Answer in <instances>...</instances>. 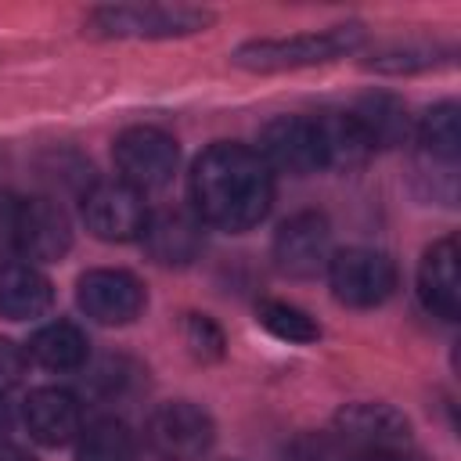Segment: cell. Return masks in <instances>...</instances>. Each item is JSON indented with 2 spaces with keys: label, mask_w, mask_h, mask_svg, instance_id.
<instances>
[{
  "label": "cell",
  "mask_w": 461,
  "mask_h": 461,
  "mask_svg": "<svg viewBox=\"0 0 461 461\" xmlns=\"http://www.w3.org/2000/svg\"><path fill=\"white\" fill-rule=\"evenodd\" d=\"M191 202L202 223L241 234L270 212L274 173L252 148L220 140L194 158Z\"/></svg>",
  "instance_id": "obj_1"
},
{
  "label": "cell",
  "mask_w": 461,
  "mask_h": 461,
  "mask_svg": "<svg viewBox=\"0 0 461 461\" xmlns=\"http://www.w3.org/2000/svg\"><path fill=\"white\" fill-rule=\"evenodd\" d=\"M364 40V29L357 22L331 25L324 32H295L285 40H249L234 50V65L249 72H285V68H306L335 61L349 50H357Z\"/></svg>",
  "instance_id": "obj_2"
},
{
  "label": "cell",
  "mask_w": 461,
  "mask_h": 461,
  "mask_svg": "<svg viewBox=\"0 0 461 461\" xmlns=\"http://www.w3.org/2000/svg\"><path fill=\"white\" fill-rule=\"evenodd\" d=\"M212 22L202 7L184 4H115L97 7L90 14L94 32L115 36V40H169V36H191Z\"/></svg>",
  "instance_id": "obj_3"
},
{
  "label": "cell",
  "mask_w": 461,
  "mask_h": 461,
  "mask_svg": "<svg viewBox=\"0 0 461 461\" xmlns=\"http://www.w3.org/2000/svg\"><path fill=\"white\" fill-rule=\"evenodd\" d=\"M112 158H115L119 180L144 194V191L166 187L173 180L176 162H180V148L158 126H130L115 137Z\"/></svg>",
  "instance_id": "obj_4"
},
{
  "label": "cell",
  "mask_w": 461,
  "mask_h": 461,
  "mask_svg": "<svg viewBox=\"0 0 461 461\" xmlns=\"http://www.w3.org/2000/svg\"><path fill=\"white\" fill-rule=\"evenodd\" d=\"M328 281L339 303L367 310L378 306L393 295L396 288V263L378 252V249H364V245H349L331 252L328 259Z\"/></svg>",
  "instance_id": "obj_5"
},
{
  "label": "cell",
  "mask_w": 461,
  "mask_h": 461,
  "mask_svg": "<svg viewBox=\"0 0 461 461\" xmlns=\"http://www.w3.org/2000/svg\"><path fill=\"white\" fill-rule=\"evenodd\" d=\"M144 439L158 461H198L212 447L216 425L198 403L169 400L151 411Z\"/></svg>",
  "instance_id": "obj_6"
},
{
  "label": "cell",
  "mask_w": 461,
  "mask_h": 461,
  "mask_svg": "<svg viewBox=\"0 0 461 461\" xmlns=\"http://www.w3.org/2000/svg\"><path fill=\"white\" fill-rule=\"evenodd\" d=\"M144 194L122 180H101L83 194V220L86 230L101 241H130L144 234L148 223Z\"/></svg>",
  "instance_id": "obj_7"
},
{
  "label": "cell",
  "mask_w": 461,
  "mask_h": 461,
  "mask_svg": "<svg viewBox=\"0 0 461 461\" xmlns=\"http://www.w3.org/2000/svg\"><path fill=\"white\" fill-rule=\"evenodd\" d=\"M331 223L324 212H295L274 234V263L288 277H313L328 270Z\"/></svg>",
  "instance_id": "obj_8"
},
{
  "label": "cell",
  "mask_w": 461,
  "mask_h": 461,
  "mask_svg": "<svg viewBox=\"0 0 461 461\" xmlns=\"http://www.w3.org/2000/svg\"><path fill=\"white\" fill-rule=\"evenodd\" d=\"M335 439L353 447L357 454H364V450H407L411 447V421L389 403L360 400V403H346L335 414Z\"/></svg>",
  "instance_id": "obj_9"
},
{
  "label": "cell",
  "mask_w": 461,
  "mask_h": 461,
  "mask_svg": "<svg viewBox=\"0 0 461 461\" xmlns=\"http://www.w3.org/2000/svg\"><path fill=\"white\" fill-rule=\"evenodd\" d=\"M76 299L79 310L97 324H130L144 310V285L126 270L97 267L76 281Z\"/></svg>",
  "instance_id": "obj_10"
},
{
  "label": "cell",
  "mask_w": 461,
  "mask_h": 461,
  "mask_svg": "<svg viewBox=\"0 0 461 461\" xmlns=\"http://www.w3.org/2000/svg\"><path fill=\"white\" fill-rule=\"evenodd\" d=\"M267 169L274 173H288V176H306L313 169H321V155H317V133H313V119L306 115H277L259 130V151H256Z\"/></svg>",
  "instance_id": "obj_11"
},
{
  "label": "cell",
  "mask_w": 461,
  "mask_h": 461,
  "mask_svg": "<svg viewBox=\"0 0 461 461\" xmlns=\"http://www.w3.org/2000/svg\"><path fill=\"white\" fill-rule=\"evenodd\" d=\"M72 245L68 216L50 198H22L18 205V230H14V256L50 263L61 259Z\"/></svg>",
  "instance_id": "obj_12"
},
{
  "label": "cell",
  "mask_w": 461,
  "mask_h": 461,
  "mask_svg": "<svg viewBox=\"0 0 461 461\" xmlns=\"http://www.w3.org/2000/svg\"><path fill=\"white\" fill-rule=\"evenodd\" d=\"M144 249L162 267H187L205 249V223L187 209H162L144 223Z\"/></svg>",
  "instance_id": "obj_13"
},
{
  "label": "cell",
  "mask_w": 461,
  "mask_h": 461,
  "mask_svg": "<svg viewBox=\"0 0 461 461\" xmlns=\"http://www.w3.org/2000/svg\"><path fill=\"white\" fill-rule=\"evenodd\" d=\"M22 418H25L29 436L40 439L43 447H65V443H72L83 432L79 400L68 389H54V385L32 389L25 396Z\"/></svg>",
  "instance_id": "obj_14"
},
{
  "label": "cell",
  "mask_w": 461,
  "mask_h": 461,
  "mask_svg": "<svg viewBox=\"0 0 461 461\" xmlns=\"http://www.w3.org/2000/svg\"><path fill=\"white\" fill-rule=\"evenodd\" d=\"M418 295L425 310L443 321H457L461 310V281H457V245L454 238H439L425 249L418 267Z\"/></svg>",
  "instance_id": "obj_15"
},
{
  "label": "cell",
  "mask_w": 461,
  "mask_h": 461,
  "mask_svg": "<svg viewBox=\"0 0 461 461\" xmlns=\"http://www.w3.org/2000/svg\"><path fill=\"white\" fill-rule=\"evenodd\" d=\"M313 133H317V155H321V169H360L371 158V140L360 130V122L349 112H321L313 119Z\"/></svg>",
  "instance_id": "obj_16"
},
{
  "label": "cell",
  "mask_w": 461,
  "mask_h": 461,
  "mask_svg": "<svg viewBox=\"0 0 461 461\" xmlns=\"http://www.w3.org/2000/svg\"><path fill=\"white\" fill-rule=\"evenodd\" d=\"M54 303L50 281L32 263H7L0 267V317L7 321H32L43 317Z\"/></svg>",
  "instance_id": "obj_17"
},
{
  "label": "cell",
  "mask_w": 461,
  "mask_h": 461,
  "mask_svg": "<svg viewBox=\"0 0 461 461\" xmlns=\"http://www.w3.org/2000/svg\"><path fill=\"white\" fill-rule=\"evenodd\" d=\"M360 130L367 133L371 148H396L407 140L411 133V119H407V108L400 97L393 94H364L357 101V108L349 112Z\"/></svg>",
  "instance_id": "obj_18"
},
{
  "label": "cell",
  "mask_w": 461,
  "mask_h": 461,
  "mask_svg": "<svg viewBox=\"0 0 461 461\" xmlns=\"http://www.w3.org/2000/svg\"><path fill=\"white\" fill-rule=\"evenodd\" d=\"M29 357L47 371H79L86 364V357H90V342L76 324L54 321V324H43L32 335Z\"/></svg>",
  "instance_id": "obj_19"
},
{
  "label": "cell",
  "mask_w": 461,
  "mask_h": 461,
  "mask_svg": "<svg viewBox=\"0 0 461 461\" xmlns=\"http://www.w3.org/2000/svg\"><path fill=\"white\" fill-rule=\"evenodd\" d=\"M76 439V461H137V439L115 418L94 421Z\"/></svg>",
  "instance_id": "obj_20"
},
{
  "label": "cell",
  "mask_w": 461,
  "mask_h": 461,
  "mask_svg": "<svg viewBox=\"0 0 461 461\" xmlns=\"http://www.w3.org/2000/svg\"><path fill=\"white\" fill-rule=\"evenodd\" d=\"M256 317H259V324H263L270 335H277V339H285V342H317V339H321V324H317L306 310H299V306H292V303L263 299V303L256 306Z\"/></svg>",
  "instance_id": "obj_21"
},
{
  "label": "cell",
  "mask_w": 461,
  "mask_h": 461,
  "mask_svg": "<svg viewBox=\"0 0 461 461\" xmlns=\"http://www.w3.org/2000/svg\"><path fill=\"white\" fill-rule=\"evenodd\" d=\"M418 137L425 144V151L439 162H454L457 158V148H461V130H457V104L454 101H443L436 108L425 112L421 126H418Z\"/></svg>",
  "instance_id": "obj_22"
},
{
  "label": "cell",
  "mask_w": 461,
  "mask_h": 461,
  "mask_svg": "<svg viewBox=\"0 0 461 461\" xmlns=\"http://www.w3.org/2000/svg\"><path fill=\"white\" fill-rule=\"evenodd\" d=\"M180 335H184V346L194 360H220L223 357V331L212 317L205 313H184L180 321Z\"/></svg>",
  "instance_id": "obj_23"
},
{
  "label": "cell",
  "mask_w": 461,
  "mask_h": 461,
  "mask_svg": "<svg viewBox=\"0 0 461 461\" xmlns=\"http://www.w3.org/2000/svg\"><path fill=\"white\" fill-rule=\"evenodd\" d=\"M436 54H439V50L429 47V43L389 47V50L375 54V58L367 61V68H375V72H393V76H400V72H421V68H432V65L439 61Z\"/></svg>",
  "instance_id": "obj_24"
},
{
  "label": "cell",
  "mask_w": 461,
  "mask_h": 461,
  "mask_svg": "<svg viewBox=\"0 0 461 461\" xmlns=\"http://www.w3.org/2000/svg\"><path fill=\"white\" fill-rule=\"evenodd\" d=\"M285 461H339V447L331 436L321 432H299L285 447Z\"/></svg>",
  "instance_id": "obj_25"
},
{
  "label": "cell",
  "mask_w": 461,
  "mask_h": 461,
  "mask_svg": "<svg viewBox=\"0 0 461 461\" xmlns=\"http://www.w3.org/2000/svg\"><path fill=\"white\" fill-rule=\"evenodd\" d=\"M25 367H29V353L18 342L0 339V393L14 389L22 382V375H25Z\"/></svg>",
  "instance_id": "obj_26"
},
{
  "label": "cell",
  "mask_w": 461,
  "mask_h": 461,
  "mask_svg": "<svg viewBox=\"0 0 461 461\" xmlns=\"http://www.w3.org/2000/svg\"><path fill=\"white\" fill-rule=\"evenodd\" d=\"M18 205H22V198H14V194H0V256H11V252H14Z\"/></svg>",
  "instance_id": "obj_27"
},
{
  "label": "cell",
  "mask_w": 461,
  "mask_h": 461,
  "mask_svg": "<svg viewBox=\"0 0 461 461\" xmlns=\"http://www.w3.org/2000/svg\"><path fill=\"white\" fill-rule=\"evenodd\" d=\"M353 461H414L407 450H364Z\"/></svg>",
  "instance_id": "obj_28"
},
{
  "label": "cell",
  "mask_w": 461,
  "mask_h": 461,
  "mask_svg": "<svg viewBox=\"0 0 461 461\" xmlns=\"http://www.w3.org/2000/svg\"><path fill=\"white\" fill-rule=\"evenodd\" d=\"M0 461H32V457H29V450H22L18 443L0 439Z\"/></svg>",
  "instance_id": "obj_29"
},
{
  "label": "cell",
  "mask_w": 461,
  "mask_h": 461,
  "mask_svg": "<svg viewBox=\"0 0 461 461\" xmlns=\"http://www.w3.org/2000/svg\"><path fill=\"white\" fill-rule=\"evenodd\" d=\"M7 429H11V411H7L4 393H0V439H7Z\"/></svg>",
  "instance_id": "obj_30"
}]
</instances>
